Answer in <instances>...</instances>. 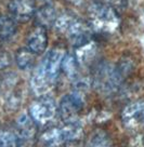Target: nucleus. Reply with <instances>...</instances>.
I'll return each mask as SVG.
<instances>
[{
    "label": "nucleus",
    "instance_id": "1a4fd4ad",
    "mask_svg": "<svg viewBox=\"0 0 144 147\" xmlns=\"http://www.w3.org/2000/svg\"><path fill=\"white\" fill-rule=\"evenodd\" d=\"M37 127V123L28 113H23L16 118L14 131L19 136L21 145L30 142L36 138Z\"/></svg>",
    "mask_w": 144,
    "mask_h": 147
},
{
    "label": "nucleus",
    "instance_id": "7ed1b4c3",
    "mask_svg": "<svg viewBox=\"0 0 144 147\" xmlns=\"http://www.w3.org/2000/svg\"><path fill=\"white\" fill-rule=\"evenodd\" d=\"M53 26L56 32L64 35L74 47H78L92 39L93 30L88 22L68 12L57 14Z\"/></svg>",
    "mask_w": 144,
    "mask_h": 147
},
{
    "label": "nucleus",
    "instance_id": "f8f14e48",
    "mask_svg": "<svg viewBox=\"0 0 144 147\" xmlns=\"http://www.w3.org/2000/svg\"><path fill=\"white\" fill-rule=\"evenodd\" d=\"M35 21H36V25H40L42 27L48 28L52 27L55 20L57 18V13H56L54 7L50 5V2H47L36 10L35 12Z\"/></svg>",
    "mask_w": 144,
    "mask_h": 147
},
{
    "label": "nucleus",
    "instance_id": "f257e3e1",
    "mask_svg": "<svg viewBox=\"0 0 144 147\" xmlns=\"http://www.w3.org/2000/svg\"><path fill=\"white\" fill-rule=\"evenodd\" d=\"M65 53L66 51L61 47L52 48L35 67L30 77L29 87L36 96L49 94L55 86Z\"/></svg>",
    "mask_w": 144,
    "mask_h": 147
},
{
    "label": "nucleus",
    "instance_id": "39448f33",
    "mask_svg": "<svg viewBox=\"0 0 144 147\" xmlns=\"http://www.w3.org/2000/svg\"><path fill=\"white\" fill-rule=\"evenodd\" d=\"M28 114L37 123L38 127H42L50 123L59 114L57 103L49 94L37 96V98L30 104Z\"/></svg>",
    "mask_w": 144,
    "mask_h": 147
},
{
    "label": "nucleus",
    "instance_id": "6e6552de",
    "mask_svg": "<svg viewBox=\"0 0 144 147\" xmlns=\"http://www.w3.org/2000/svg\"><path fill=\"white\" fill-rule=\"evenodd\" d=\"M8 10L11 18L18 23H27L35 15L36 1L35 0H10Z\"/></svg>",
    "mask_w": 144,
    "mask_h": 147
},
{
    "label": "nucleus",
    "instance_id": "4468645a",
    "mask_svg": "<svg viewBox=\"0 0 144 147\" xmlns=\"http://www.w3.org/2000/svg\"><path fill=\"white\" fill-rule=\"evenodd\" d=\"M39 143L45 146H59L66 144L62 128L56 127V128L48 129L47 131L42 132L39 138Z\"/></svg>",
    "mask_w": 144,
    "mask_h": 147
},
{
    "label": "nucleus",
    "instance_id": "ddd939ff",
    "mask_svg": "<svg viewBox=\"0 0 144 147\" xmlns=\"http://www.w3.org/2000/svg\"><path fill=\"white\" fill-rule=\"evenodd\" d=\"M18 32V22L10 14H0V46L11 40Z\"/></svg>",
    "mask_w": 144,
    "mask_h": 147
},
{
    "label": "nucleus",
    "instance_id": "423d86ee",
    "mask_svg": "<svg viewBox=\"0 0 144 147\" xmlns=\"http://www.w3.org/2000/svg\"><path fill=\"white\" fill-rule=\"evenodd\" d=\"M85 95L76 91L65 94L57 104L59 115L64 122L76 121L79 113L85 106Z\"/></svg>",
    "mask_w": 144,
    "mask_h": 147
},
{
    "label": "nucleus",
    "instance_id": "aec40b11",
    "mask_svg": "<svg viewBox=\"0 0 144 147\" xmlns=\"http://www.w3.org/2000/svg\"><path fill=\"white\" fill-rule=\"evenodd\" d=\"M10 64V57L8 54H0V69H3Z\"/></svg>",
    "mask_w": 144,
    "mask_h": 147
},
{
    "label": "nucleus",
    "instance_id": "412c9836",
    "mask_svg": "<svg viewBox=\"0 0 144 147\" xmlns=\"http://www.w3.org/2000/svg\"><path fill=\"white\" fill-rule=\"evenodd\" d=\"M40 1H42V2H43V3H47V2H50V1H51V0H40Z\"/></svg>",
    "mask_w": 144,
    "mask_h": 147
},
{
    "label": "nucleus",
    "instance_id": "9b49d317",
    "mask_svg": "<svg viewBox=\"0 0 144 147\" xmlns=\"http://www.w3.org/2000/svg\"><path fill=\"white\" fill-rule=\"evenodd\" d=\"M97 54H98V47L92 39L86 43L75 47L74 55L78 62L79 67L80 66H84V67L91 66L97 59Z\"/></svg>",
    "mask_w": 144,
    "mask_h": 147
},
{
    "label": "nucleus",
    "instance_id": "dca6fc26",
    "mask_svg": "<svg viewBox=\"0 0 144 147\" xmlns=\"http://www.w3.org/2000/svg\"><path fill=\"white\" fill-rule=\"evenodd\" d=\"M78 68L79 64L74 54L70 53H65L63 61H62V67L61 70L70 79H75L78 76Z\"/></svg>",
    "mask_w": 144,
    "mask_h": 147
},
{
    "label": "nucleus",
    "instance_id": "a211bd4d",
    "mask_svg": "<svg viewBox=\"0 0 144 147\" xmlns=\"http://www.w3.org/2000/svg\"><path fill=\"white\" fill-rule=\"evenodd\" d=\"M20 145H21V142L15 131H12V130L0 131V146L14 147L20 146Z\"/></svg>",
    "mask_w": 144,
    "mask_h": 147
},
{
    "label": "nucleus",
    "instance_id": "9d476101",
    "mask_svg": "<svg viewBox=\"0 0 144 147\" xmlns=\"http://www.w3.org/2000/svg\"><path fill=\"white\" fill-rule=\"evenodd\" d=\"M26 47L36 55L42 54L48 47L47 28L40 25H36L27 35Z\"/></svg>",
    "mask_w": 144,
    "mask_h": 147
},
{
    "label": "nucleus",
    "instance_id": "f03ea898",
    "mask_svg": "<svg viewBox=\"0 0 144 147\" xmlns=\"http://www.w3.org/2000/svg\"><path fill=\"white\" fill-rule=\"evenodd\" d=\"M88 23L93 32L112 35L119 29L120 18L117 10L108 2L93 1L88 7Z\"/></svg>",
    "mask_w": 144,
    "mask_h": 147
},
{
    "label": "nucleus",
    "instance_id": "0eeeda50",
    "mask_svg": "<svg viewBox=\"0 0 144 147\" xmlns=\"http://www.w3.org/2000/svg\"><path fill=\"white\" fill-rule=\"evenodd\" d=\"M121 122L128 130H138L144 125V101H133L121 110Z\"/></svg>",
    "mask_w": 144,
    "mask_h": 147
},
{
    "label": "nucleus",
    "instance_id": "f3484780",
    "mask_svg": "<svg viewBox=\"0 0 144 147\" xmlns=\"http://www.w3.org/2000/svg\"><path fill=\"white\" fill-rule=\"evenodd\" d=\"M89 146H110L112 145L111 136L102 130H98L91 134L88 140Z\"/></svg>",
    "mask_w": 144,
    "mask_h": 147
},
{
    "label": "nucleus",
    "instance_id": "20e7f679",
    "mask_svg": "<svg viewBox=\"0 0 144 147\" xmlns=\"http://www.w3.org/2000/svg\"><path fill=\"white\" fill-rule=\"evenodd\" d=\"M125 79L116 65L103 62L94 66L91 81L92 87L99 93L104 95H113L118 92Z\"/></svg>",
    "mask_w": 144,
    "mask_h": 147
},
{
    "label": "nucleus",
    "instance_id": "6ab92c4d",
    "mask_svg": "<svg viewBox=\"0 0 144 147\" xmlns=\"http://www.w3.org/2000/svg\"><path fill=\"white\" fill-rule=\"evenodd\" d=\"M128 0H107V2L113 5L116 10H122L127 5Z\"/></svg>",
    "mask_w": 144,
    "mask_h": 147
},
{
    "label": "nucleus",
    "instance_id": "2eb2a0df",
    "mask_svg": "<svg viewBox=\"0 0 144 147\" xmlns=\"http://www.w3.org/2000/svg\"><path fill=\"white\" fill-rule=\"evenodd\" d=\"M36 56L34 52L28 49L27 47L20 48L14 55V61L18 65V67L22 70H28L34 68L36 63Z\"/></svg>",
    "mask_w": 144,
    "mask_h": 147
}]
</instances>
